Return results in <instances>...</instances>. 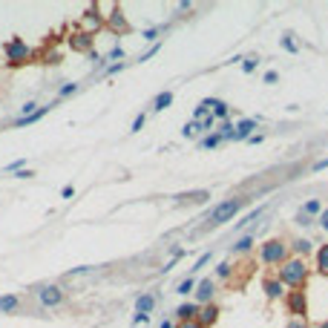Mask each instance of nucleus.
Instances as JSON below:
<instances>
[{"label":"nucleus","mask_w":328,"mask_h":328,"mask_svg":"<svg viewBox=\"0 0 328 328\" xmlns=\"http://www.w3.org/2000/svg\"><path fill=\"white\" fill-rule=\"evenodd\" d=\"M173 104V92H159V95H156V101H153V110H156V113H161V110H167V106Z\"/></svg>","instance_id":"16"},{"label":"nucleus","mask_w":328,"mask_h":328,"mask_svg":"<svg viewBox=\"0 0 328 328\" xmlns=\"http://www.w3.org/2000/svg\"><path fill=\"white\" fill-rule=\"evenodd\" d=\"M250 199H242V196H236V199H228V202H222V204H216L213 207V213H210V222H207V228H219V225H225V222H231L233 216L248 204Z\"/></svg>","instance_id":"2"},{"label":"nucleus","mask_w":328,"mask_h":328,"mask_svg":"<svg viewBox=\"0 0 328 328\" xmlns=\"http://www.w3.org/2000/svg\"><path fill=\"white\" fill-rule=\"evenodd\" d=\"M319 228H322V231H328V210L319 213Z\"/></svg>","instance_id":"39"},{"label":"nucleus","mask_w":328,"mask_h":328,"mask_svg":"<svg viewBox=\"0 0 328 328\" xmlns=\"http://www.w3.org/2000/svg\"><path fill=\"white\" fill-rule=\"evenodd\" d=\"M285 302H288V311H291V314H297L300 319L308 314V300H305V291H288Z\"/></svg>","instance_id":"6"},{"label":"nucleus","mask_w":328,"mask_h":328,"mask_svg":"<svg viewBox=\"0 0 328 328\" xmlns=\"http://www.w3.org/2000/svg\"><path fill=\"white\" fill-rule=\"evenodd\" d=\"M279 46H282L285 52H297V41H291V35H282V38H279Z\"/></svg>","instance_id":"27"},{"label":"nucleus","mask_w":328,"mask_h":328,"mask_svg":"<svg viewBox=\"0 0 328 328\" xmlns=\"http://www.w3.org/2000/svg\"><path fill=\"white\" fill-rule=\"evenodd\" d=\"M49 106H52V104H49ZM49 106H38L32 116H26V118H15V121H12V127H29V124H35V121H41V118L49 113Z\"/></svg>","instance_id":"12"},{"label":"nucleus","mask_w":328,"mask_h":328,"mask_svg":"<svg viewBox=\"0 0 328 328\" xmlns=\"http://www.w3.org/2000/svg\"><path fill=\"white\" fill-rule=\"evenodd\" d=\"M159 49H161V44H156V46H153V49H147V52H144L141 58H138V61H150V58H153V55H156V52H159Z\"/></svg>","instance_id":"34"},{"label":"nucleus","mask_w":328,"mask_h":328,"mask_svg":"<svg viewBox=\"0 0 328 328\" xmlns=\"http://www.w3.org/2000/svg\"><path fill=\"white\" fill-rule=\"evenodd\" d=\"M84 23H87V26H89L87 32H89V35H92L95 29H101V26H104V18H101V15H98L95 9H89L87 15H84Z\"/></svg>","instance_id":"14"},{"label":"nucleus","mask_w":328,"mask_h":328,"mask_svg":"<svg viewBox=\"0 0 328 328\" xmlns=\"http://www.w3.org/2000/svg\"><path fill=\"white\" fill-rule=\"evenodd\" d=\"M297 225H302V228H305V225H311V219H308V216H305V213H297Z\"/></svg>","instance_id":"40"},{"label":"nucleus","mask_w":328,"mask_h":328,"mask_svg":"<svg viewBox=\"0 0 328 328\" xmlns=\"http://www.w3.org/2000/svg\"><path fill=\"white\" fill-rule=\"evenodd\" d=\"M259 259L265 262V265H282L285 259H288V245L282 239H268L259 250Z\"/></svg>","instance_id":"3"},{"label":"nucleus","mask_w":328,"mask_h":328,"mask_svg":"<svg viewBox=\"0 0 328 328\" xmlns=\"http://www.w3.org/2000/svg\"><path fill=\"white\" fill-rule=\"evenodd\" d=\"M302 213H305V216H319V213H322V204H319L317 199H308V202L302 204Z\"/></svg>","instance_id":"20"},{"label":"nucleus","mask_w":328,"mask_h":328,"mask_svg":"<svg viewBox=\"0 0 328 328\" xmlns=\"http://www.w3.org/2000/svg\"><path fill=\"white\" fill-rule=\"evenodd\" d=\"M20 300L15 297V294H6V297H0V311L3 314H9V311H18Z\"/></svg>","instance_id":"17"},{"label":"nucleus","mask_w":328,"mask_h":328,"mask_svg":"<svg viewBox=\"0 0 328 328\" xmlns=\"http://www.w3.org/2000/svg\"><path fill=\"white\" fill-rule=\"evenodd\" d=\"M262 291H265V297H268V300H279V297L285 294V285L279 282V276H276V279L265 276V279H262Z\"/></svg>","instance_id":"9"},{"label":"nucleus","mask_w":328,"mask_h":328,"mask_svg":"<svg viewBox=\"0 0 328 328\" xmlns=\"http://www.w3.org/2000/svg\"><path fill=\"white\" fill-rule=\"evenodd\" d=\"M32 176H35V173H32V170H26V167L18 173V178H32Z\"/></svg>","instance_id":"48"},{"label":"nucleus","mask_w":328,"mask_h":328,"mask_svg":"<svg viewBox=\"0 0 328 328\" xmlns=\"http://www.w3.org/2000/svg\"><path fill=\"white\" fill-rule=\"evenodd\" d=\"M72 196H75V187H72V185H66V187L61 190V199H72Z\"/></svg>","instance_id":"37"},{"label":"nucleus","mask_w":328,"mask_h":328,"mask_svg":"<svg viewBox=\"0 0 328 328\" xmlns=\"http://www.w3.org/2000/svg\"><path fill=\"white\" fill-rule=\"evenodd\" d=\"M3 52H6V61H9L12 66H20V63H26L29 58H32V49H29L20 38H12L9 44L3 46Z\"/></svg>","instance_id":"4"},{"label":"nucleus","mask_w":328,"mask_h":328,"mask_svg":"<svg viewBox=\"0 0 328 328\" xmlns=\"http://www.w3.org/2000/svg\"><path fill=\"white\" fill-rule=\"evenodd\" d=\"M199 311H202V305H196V302H185V305H178V308H176V317H178V322H190V319L199 317Z\"/></svg>","instance_id":"11"},{"label":"nucleus","mask_w":328,"mask_h":328,"mask_svg":"<svg viewBox=\"0 0 328 328\" xmlns=\"http://www.w3.org/2000/svg\"><path fill=\"white\" fill-rule=\"evenodd\" d=\"M38 300L44 308H58L63 302V288L61 285H44V288H38Z\"/></svg>","instance_id":"5"},{"label":"nucleus","mask_w":328,"mask_h":328,"mask_svg":"<svg viewBox=\"0 0 328 328\" xmlns=\"http://www.w3.org/2000/svg\"><path fill=\"white\" fill-rule=\"evenodd\" d=\"M164 32V26H156V29H144V41H156V38Z\"/></svg>","instance_id":"28"},{"label":"nucleus","mask_w":328,"mask_h":328,"mask_svg":"<svg viewBox=\"0 0 328 328\" xmlns=\"http://www.w3.org/2000/svg\"><path fill=\"white\" fill-rule=\"evenodd\" d=\"M144 121H147V116H144V113H141V116H135V121H133V133H138V130H141Z\"/></svg>","instance_id":"33"},{"label":"nucleus","mask_w":328,"mask_h":328,"mask_svg":"<svg viewBox=\"0 0 328 328\" xmlns=\"http://www.w3.org/2000/svg\"><path fill=\"white\" fill-rule=\"evenodd\" d=\"M153 308H156V297L153 294H141L135 300V314H150Z\"/></svg>","instance_id":"13"},{"label":"nucleus","mask_w":328,"mask_h":328,"mask_svg":"<svg viewBox=\"0 0 328 328\" xmlns=\"http://www.w3.org/2000/svg\"><path fill=\"white\" fill-rule=\"evenodd\" d=\"M213 279H202V282L196 285V305H210L213 300Z\"/></svg>","instance_id":"8"},{"label":"nucleus","mask_w":328,"mask_h":328,"mask_svg":"<svg viewBox=\"0 0 328 328\" xmlns=\"http://www.w3.org/2000/svg\"><path fill=\"white\" fill-rule=\"evenodd\" d=\"M225 138L219 133H213V135H207V138H202V150H213V147H219Z\"/></svg>","instance_id":"23"},{"label":"nucleus","mask_w":328,"mask_h":328,"mask_svg":"<svg viewBox=\"0 0 328 328\" xmlns=\"http://www.w3.org/2000/svg\"><path fill=\"white\" fill-rule=\"evenodd\" d=\"M276 81H279V75H276L274 69H271V72H265V84H276Z\"/></svg>","instance_id":"41"},{"label":"nucleus","mask_w":328,"mask_h":328,"mask_svg":"<svg viewBox=\"0 0 328 328\" xmlns=\"http://www.w3.org/2000/svg\"><path fill=\"white\" fill-rule=\"evenodd\" d=\"M196 133H202V124H199V121H190V124H185V130H181L185 138H193Z\"/></svg>","instance_id":"25"},{"label":"nucleus","mask_w":328,"mask_h":328,"mask_svg":"<svg viewBox=\"0 0 328 328\" xmlns=\"http://www.w3.org/2000/svg\"><path fill=\"white\" fill-rule=\"evenodd\" d=\"M75 89H78V84H63L61 92H58V101H61V98H66V95H72Z\"/></svg>","instance_id":"29"},{"label":"nucleus","mask_w":328,"mask_h":328,"mask_svg":"<svg viewBox=\"0 0 328 328\" xmlns=\"http://www.w3.org/2000/svg\"><path fill=\"white\" fill-rule=\"evenodd\" d=\"M161 328H176V325H173V322H170V319H164V322H161Z\"/></svg>","instance_id":"49"},{"label":"nucleus","mask_w":328,"mask_h":328,"mask_svg":"<svg viewBox=\"0 0 328 328\" xmlns=\"http://www.w3.org/2000/svg\"><path fill=\"white\" fill-rule=\"evenodd\" d=\"M72 49H78V52H92V35L89 32H75L69 38Z\"/></svg>","instance_id":"10"},{"label":"nucleus","mask_w":328,"mask_h":328,"mask_svg":"<svg viewBox=\"0 0 328 328\" xmlns=\"http://www.w3.org/2000/svg\"><path fill=\"white\" fill-rule=\"evenodd\" d=\"M213 121H216L213 116H207V118H204V121H202V133H204V130H210V127H213Z\"/></svg>","instance_id":"42"},{"label":"nucleus","mask_w":328,"mask_h":328,"mask_svg":"<svg viewBox=\"0 0 328 328\" xmlns=\"http://www.w3.org/2000/svg\"><path fill=\"white\" fill-rule=\"evenodd\" d=\"M110 26L116 29V32H127V20L121 18V12H113V18H110Z\"/></svg>","instance_id":"24"},{"label":"nucleus","mask_w":328,"mask_h":328,"mask_svg":"<svg viewBox=\"0 0 328 328\" xmlns=\"http://www.w3.org/2000/svg\"><path fill=\"white\" fill-rule=\"evenodd\" d=\"M124 69V63H116V66H110V69H106V75H116V72H121Z\"/></svg>","instance_id":"45"},{"label":"nucleus","mask_w":328,"mask_h":328,"mask_svg":"<svg viewBox=\"0 0 328 328\" xmlns=\"http://www.w3.org/2000/svg\"><path fill=\"white\" fill-rule=\"evenodd\" d=\"M133 322H135V325H144V322H150V314H135Z\"/></svg>","instance_id":"38"},{"label":"nucleus","mask_w":328,"mask_h":328,"mask_svg":"<svg viewBox=\"0 0 328 328\" xmlns=\"http://www.w3.org/2000/svg\"><path fill=\"white\" fill-rule=\"evenodd\" d=\"M216 276H231V265H228V262H222V265L216 268Z\"/></svg>","instance_id":"36"},{"label":"nucleus","mask_w":328,"mask_h":328,"mask_svg":"<svg viewBox=\"0 0 328 328\" xmlns=\"http://www.w3.org/2000/svg\"><path fill=\"white\" fill-rule=\"evenodd\" d=\"M314 170H317V173H319V170H328V159L317 161V164H314Z\"/></svg>","instance_id":"46"},{"label":"nucleus","mask_w":328,"mask_h":328,"mask_svg":"<svg viewBox=\"0 0 328 328\" xmlns=\"http://www.w3.org/2000/svg\"><path fill=\"white\" fill-rule=\"evenodd\" d=\"M288 328H308V325H305L302 319H291V322H288Z\"/></svg>","instance_id":"44"},{"label":"nucleus","mask_w":328,"mask_h":328,"mask_svg":"<svg viewBox=\"0 0 328 328\" xmlns=\"http://www.w3.org/2000/svg\"><path fill=\"white\" fill-rule=\"evenodd\" d=\"M317 271L322 276H328V245H322V248L317 250Z\"/></svg>","instance_id":"18"},{"label":"nucleus","mask_w":328,"mask_h":328,"mask_svg":"<svg viewBox=\"0 0 328 328\" xmlns=\"http://www.w3.org/2000/svg\"><path fill=\"white\" fill-rule=\"evenodd\" d=\"M308 265H305V259L294 257V259H285L282 265H279V282L285 288H291V291H302L305 282H308Z\"/></svg>","instance_id":"1"},{"label":"nucleus","mask_w":328,"mask_h":328,"mask_svg":"<svg viewBox=\"0 0 328 328\" xmlns=\"http://www.w3.org/2000/svg\"><path fill=\"white\" fill-rule=\"evenodd\" d=\"M87 271H89L87 265H81V268H72V271H69V276H75V274H87Z\"/></svg>","instance_id":"47"},{"label":"nucleus","mask_w":328,"mask_h":328,"mask_svg":"<svg viewBox=\"0 0 328 328\" xmlns=\"http://www.w3.org/2000/svg\"><path fill=\"white\" fill-rule=\"evenodd\" d=\"M210 196H207V190H196V193H185L178 196V202H207Z\"/></svg>","instance_id":"22"},{"label":"nucleus","mask_w":328,"mask_h":328,"mask_svg":"<svg viewBox=\"0 0 328 328\" xmlns=\"http://www.w3.org/2000/svg\"><path fill=\"white\" fill-rule=\"evenodd\" d=\"M250 248H253V236L248 233V236H242V239L233 245V253H248Z\"/></svg>","instance_id":"19"},{"label":"nucleus","mask_w":328,"mask_h":328,"mask_svg":"<svg viewBox=\"0 0 328 328\" xmlns=\"http://www.w3.org/2000/svg\"><path fill=\"white\" fill-rule=\"evenodd\" d=\"M35 110H38V106L32 104V101H26V104L20 106V118H26V116H32V113H35Z\"/></svg>","instance_id":"30"},{"label":"nucleus","mask_w":328,"mask_h":328,"mask_svg":"<svg viewBox=\"0 0 328 328\" xmlns=\"http://www.w3.org/2000/svg\"><path fill=\"white\" fill-rule=\"evenodd\" d=\"M253 130H257V121H253V118H245V121L236 124V138H248Z\"/></svg>","instance_id":"15"},{"label":"nucleus","mask_w":328,"mask_h":328,"mask_svg":"<svg viewBox=\"0 0 328 328\" xmlns=\"http://www.w3.org/2000/svg\"><path fill=\"white\" fill-rule=\"evenodd\" d=\"M207 262H210V253H202V257L196 259V265H193V274H196V271H199V268H204V265H207Z\"/></svg>","instance_id":"32"},{"label":"nucleus","mask_w":328,"mask_h":328,"mask_svg":"<svg viewBox=\"0 0 328 328\" xmlns=\"http://www.w3.org/2000/svg\"><path fill=\"white\" fill-rule=\"evenodd\" d=\"M23 164H26L23 159H20V161H12V164H9L6 170H9V173H20V170H23Z\"/></svg>","instance_id":"35"},{"label":"nucleus","mask_w":328,"mask_h":328,"mask_svg":"<svg viewBox=\"0 0 328 328\" xmlns=\"http://www.w3.org/2000/svg\"><path fill=\"white\" fill-rule=\"evenodd\" d=\"M257 66H259V61H257V58H248V61H242V69H245V72H253Z\"/></svg>","instance_id":"31"},{"label":"nucleus","mask_w":328,"mask_h":328,"mask_svg":"<svg viewBox=\"0 0 328 328\" xmlns=\"http://www.w3.org/2000/svg\"><path fill=\"white\" fill-rule=\"evenodd\" d=\"M176 328H202V325H199V322H196V319H190V322H178Z\"/></svg>","instance_id":"43"},{"label":"nucleus","mask_w":328,"mask_h":328,"mask_svg":"<svg viewBox=\"0 0 328 328\" xmlns=\"http://www.w3.org/2000/svg\"><path fill=\"white\" fill-rule=\"evenodd\" d=\"M294 250H297L300 257H305V253H311V242L308 239H297L294 242Z\"/></svg>","instance_id":"26"},{"label":"nucleus","mask_w":328,"mask_h":328,"mask_svg":"<svg viewBox=\"0 0 328 328\" xmlns=\"http://www.w3.org/2000/svg\"><path fill=\"white\" fill-rule=\"evenodd\" d=\"M216 319H219V305H202V311H199V317H196V322L202 328H210V325H216Z\"/></svg>","instance_id":"7"},{"label":"nucleus","mask_w":328,"mask_h":328,"mask_svg":"<svg viewBox=\"0 0 328 328\" xmlns=\"http://www.w3.org/2000/svg\"><path fill=\"white\" fill-rule=\"evenodd\" d=\"M196 279L193 276H187V279H181V282H178V288H176V294H181V297H185V294H193L196 291Z\"/></svg>","instance_id":"21"},{"label":"nucleus","mask_w":328,"mask_h":328,"mask_svg":"<svg viewBox=\"0 0 328 328\" xmlns=\"http://www.w3.org/2000/svg\"><path fill=\"white\" fill-rule=\"evenodd\" d=\"M322 328H328V322H322Z\"/></svg>","instance_id":"50"}]
</instances>
